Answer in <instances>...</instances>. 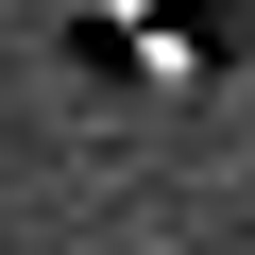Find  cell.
I'll return each instance as SVG.
<instances>
[{"instance_id": "1", "label": "cell", "mask_w": 255, "mask_h": 255, "mask_svg": "<svg viewBox=\"0 0 255 255\" xmlns=\"http://www.w3.org/2000/svg\"><path fill=\"white\" fill-rule=\"evenodd\" d=\"M85 34H102L119 68H170V85H187V68H204V0H102Z\"/></svg>"}]
</instances>
